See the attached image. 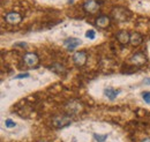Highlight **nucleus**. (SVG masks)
I'll return each instance as SVG.
<instances>
[{"mask_svg":"<svg viewBox=\"0 0 150 142\" xmlns=\"http://www.w3.org/2000/svg\"><path fill=\"white\" fill-rule=\"evenodd\" d=\"M144 83H146V84H150V79H146V80H144Z\"/></svg>","mask_w":150,"mask_h":142,"instance_id":"19","label":"nucleus"},{"mask_svg":"<svg viewBox=\"0 0 150 142\" xmlns=\"http://www.w3.org/2000/svg\"><path fill=\"white\" fill-rule=\"evenodd\" d=\"M23 61H24V64H25L28 67H34V66H36L38 62H39V59H38V55L36 53H34V52H28V53L24 54Z\"/></svg>","mask_w":150,"mask_h":142,"instance_id":"2","label":"nucleus"},{"mask_svg":"<svg viewBox=\"0 0 150 142\" xmlns=\"http://www.w3.org/2000/svg\"><path fill=\"white\" fill-rule=\"evenodd\" d=\"M82 44V40L80 39V38H75V37H71V38H67V39H65V42H64V46L67 49V50H69V51H72V50H75L77 46H80Z\"/></svg>","mask_w":150,"mask_h":142,"instance_id":"5","label":"nucleus"},{"mask_svg":"<svg viewBox=\"0 0 150 142\" xmlns=\"http://www.w3.org/2000/svg\"><path fill=\"white\" fill-rule=\"evenodd\" d=\"M119 94H120V90H115V89H113V88L104 89V95H105L106 97H109V99H111V101H113Z\"/></svg>","mask_w":150,"mask_h":142,"instance_id":"11","label":"nucleus"},{"mask_svg":"<svg viewBox=\"0 0 150 142\" xmlns=\"http://www.w3.org/2000/svg\"><path fill=\"white\" fill-rule=\"evenodd\" d=\"M5 125H6L7 128H13V127H15V123H14L12 119H6V120H5Z\"/></svg>","mask_w":150,"mask_h":142,"instance_id":"16","label":"nucleus"},{"mask_svg":"<svg viewBox=\"0 0 150 142\" xmlns=\"http://www.w3.org/2000/svg\"><path fill=\"white\" fill-rule=\"evenodd\" d=\"M94 139L97 142H105V140L108 139V134H103V135H100V134H96V133H95Z\"/></svg>","mask_w":150,"mask_h":142,"instance_id":"14","label":"nucleus"},{"mask_svg":"<svg viewBox=\"0 0 150 142\" xmlns=\"http://www.w3.org/2000/svg\"><path fill=\"white\" fill-rule=\"evenodd\" d=\"M24 77H29V73H21L19 75H15V79H24Z\"/></svg>","mask_w":150,"mask_h":142,"instance_id":"18","label":"nucleus"},{"mask_svg":"<svg viewBox=\"0 0 150 142\" xmlns=\"http://www.w3.org/2000/svg\"><path fill=\"white\" fill-rule=\"evenodd\" d=\"M129 43H131L133 46H137L142 43V36L140 35L139 33H133L131 35V39H129Z\"/></svg>","mask_w":150,"mask_h":142,"instance_id":"12","label":"nucleus"},{"mask_svg":"<svg viewBox=\"0 0 150 142\" xmlns=\"http://www.w3.org/2000/svg\"><path fill=\"white\" fill-rule=\"evenodd\" d=\"M5 20H6V22L7 23H9V24H18L21 22V15H20L19 13H16V12H11V13H8L6 16H5Z\"/></svg>","mask_w":150,"mask_h":142,"instance_id":"9","label":"nucleus"},{"mask_svg":"<svg viewBox=\"0 0 150 142\" xmlns=\"http://www.w3.org/2000/svg\"><path fill=\"white\" fill-rule=\"evenodd\" d=\"M117 39L120 44H127L131 39V35L127 31H120L117 34Z\"/></svg>","mask_w":150,"mask_h":142,"instance_id":"10","label":"nucleus"},{"mask_svg":"<svg viewBox=\"0 0 150 142\" xmlns=\"http://www.w3.org/2000/svg\"><path fill=\"white\" fill-rule=\"evenodd\" d=\"M112 13H113V14H112L113 18H115L117 21H119V22H124V21L128 20V18L131 16L129 12H128L127 9L122 8V7H118V8H114Z\"/></svg>","mask_w":150,"mask_h":142,"instance_id":"1","label":"nucleus"},{"mask_svg":"<svg viewBox=\"0 0 150 142\" xmlns=\"http://www.w3.org/2000/svg\"><path fill=\"white\" fill-rule=\"evenodd\" d=\"M129 62L132 65H135V66H142L147 62V58L143 53H135L133 57H131Z\"/></svg>","mask_w":150,"mask_h":142,"instance_id":"7","label":"nucleus"},{"mask_svg":"<svg viewBox=\"0 0 150 142\" xmlns=\"http://www.w3.org/2000/svg\"><path fill=\"white\" fill-rule=\"evenodd\" d=\"M142 97H143V101H144L146 103L150 104V91L143 92V94H142Z\"/></svg>","mask_w":150,"mask_h":142,"instance_id":"15","label":"nucleus"},{"mask_svg":"<svg viewBox=\"0 0 150 142\" xmlns=\"http://www.w3.org/2000/svg\"><path fill=\"white\" fill-rule=\"evenodd\" d=\"M96 24L99 28H106L110 24V18H108V16H104V15L103 16H99V18L96 20Z\"/></svg>","mask_w":150,"mask_h":142,"instance_id":"13","label":"nucleus"},{"mask_svg":"<svg viewBox=\"0 0 150 142\" xmlns=\"http://www.w3.org/2000/svg\"><path fill=\"white\" fill-rule=\"evenodd\" d=\"M66 111L69 113V114H75V113H79L81 110H82V107L79 102H75V101H72L69 102L68 104H66Z\"/></svg>","mask_w":150,"mask_h":142,"instance_id":"8","label":"nucleus"},{"mask_svg":"<svg viewBox=\"0 0 150 142\" xmlns=\"http://www.w3.org/2000/svg\"><path fill=\"white\" fill-rule=\"evenodd\" d=\"M86 37L89 38V39H94L95 37H96V33H95L94 30H88L87 34H86Z\"/></svg>","mask_w":150,"mask_h":142,"instance_id":"17","label":"nucleus"},{"mask_svg":"<svg viewBox=\"0 0 150 142\" xmlns=\"http://www.w3.org/2000/svg\"><path fill=\"white\" fill-rule=\"evenodd\" d=\"M52 123L56 127H65L72 123V118L69 116H57L53 118Z\"/></svg>","mask_w":150,"mask_h":142,"instance_id":"3","label":"nucleus"},{"mask_svg":"<svg viewBox=\"0 0 150 142\" xmlns=\"http://www.w3.org/2000/svg\"><path fill=\"white\" fill-rule=\"evenodd\" d=\"M142 142H150V138H148V139H144Z\"/></svg>","mask_w":150,"mask_h":142,"instance_id":"20","label":"nucleus"},{"mask_svg":"<svg viewBox=\"0 0 150 142\" xmlns=\"http://www.w3.org/2000/svg\"><path fill=\"white\" fill-rule=\"evenodd\" d=\"M83 9H84L87 13L94 14V13H96V12L99 9V4H98V1H96V0H87V1L83 4Z\"/></svg>","mask_w":150,"mask_h":142,"instance_id":"4","label":"nucleus"},{"mask_svg":"<svg viewBox=\"0 0 150 142\" xmlns=\"http://www.w3.org/2000/svg\"><path fill=\"white\" fill-rule=\"evenodd\" d=\"M72 59H73V62L76 66H79V67L83 66L86 64V61H87V53L83 52V51H79V52L74 53Z\"/></svg>","mask_w":150,"mask_h":142,"instance_id":"6","label":"nucleus"}]
</instances>
